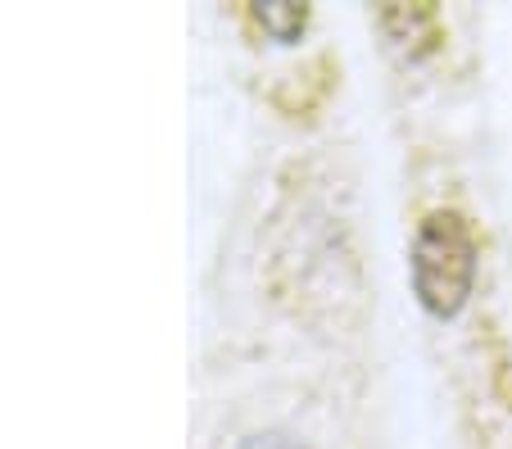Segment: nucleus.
I'll return each instance as SVG.
<instances>
[{"label":"nucleus","mask_w":512,"mask_h":449,"mask_svg":"<svg viewBox=\"0 0 512 449\" xmlns=\"http://www.w3.org/2000/svg\"><path fill=\"white\" fill-rule=\"evenodd\" d=\"M476 277V241L458 214L422 218L413 236V286L431 313L449 318L467 304Z\"/></svg>","instance_id":"1"},{"label":"nucleus","mask_w":512,"mask_h":449,"mask_svg":"<svg viewBox=\"0 0 512 449\" xmlns=\"http://www.w3.org/2000/svg\"><path fill=\"white\" fill-rule=\"evenodd\" d=\"M259 23L272 32V37H295V32L304 28V5H259Z\"/></svg>","instance_id":"2"},{"label":"nucleus","mask_w":512,"mask_h":449,"mask_svg":"<svg viewBox=\"0 0 512 449\" xmlns=\"http://www.w3.org/2000/svg\"><path fill=\"white\" fill-rule=\"evenodd\" d=\"M245 449H304V445H295L290 436H254L245 440Z\"/></svg>","instance_id":"3"}]
</instances>
